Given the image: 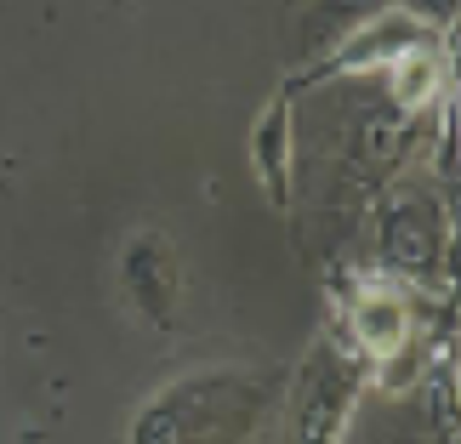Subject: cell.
<instances>
[{
  "label": "cell",
  "mask_w": 461,
  "mask_h": 444,
  "mask_svg": "<svg viewBox=\"0 0 461 444\" xmlns=\"http://www.w3.org/2000/svg\"><path fill=\"white\" fill-rule=\"evenodd\" d=\"M353 342L370 359H399L411 342V308L393 285H365L353 302Z\"/></svg>",
  "instance_id": "52a82bcc"
},
{
  "label": "cell",
  "mask_w": 461,
  "mask_h": 444,
  "mask_svg": "<svg viewBox=\"0 0 461 444\" xmlns=\"http://www.w3.org/2000/svg\"><path fill=\"white\" fill-rule=\"evenodd\" d=\"M120 274H126V296L131 308L149 319L154 331H176V308H183V279H176V257L159 234H131L126 257H120Z\"/></svg>",
  "instance_id": "3957f363"
},
{
  "label": "cell",
  "mask_w": 461,
  "mask_h": 444,
  "mask_svg": "<svg viewBox=\"0 0 461 444\" xmlns=\"http://www.w3.org/2000/svg\"><path fill=\"white\" fill-rule=\"evenodd\" d=\"M262 382L245 370H194L143 404L131 444H240L262 416Z\"/></svg>",
  "instance_id": "6da1fadb"
},
{
  "label": "cell",
  "mask_w": 461,
  "mask_h": 444,
  "mask_svg": "<svg viewBox=\"0 0 461 444\" xmlns=\"http://www.w3.org/2000/svg\"><path fill=\"white\" fill-rule=\"evenodd\" d=\"M382 257L404 279H433L438 262H445V222H438V211L428 200H416V194L393 200L382 217Z\"/></svg>",
  "instance_id": "277c9868"
},
{
  "label": "cell",
  "mask_w": 461,
  "mask_h": 444,
  "mask_svg": "<svg viewBox=\"0 0 461 444\" xmlns=\"http://www.w3.org/2000/svg\"><path fill=\"white\" fill-rule=\"evenodd\" d=\"M421 41H433V29H421L416 17H404V12H376L365 29H353L342 51H330L325 63H313L303 80H291V86H325L336 75H370V68H387L399 58V51H411Z\"/></svg>",
  "instance_id": "7a4b0ae2"
},
{
  "label": "cell",
  "mask_w": 461,
  "mask_h": 444,
  "mask_svg": "<svg viewBox=\"0 0 461 444\" xmlns=\"http://www.w3.org/2000/svg\"><path fill=\"white\" fill-rule=\"evenodd\" d=\"M359 154L370 159V166H399V154H404V109H370L359 120Z\"/></svg>",
  "instance_id": "9c48e42d"
},
{
  "label": "cell",
  "mask_w": 461,
  "mask_h": 444,
  "mask_svg": "<svg viewBox=\"0 0 461 444\" xmlns=\"http://www.w3.org/2000/svg\"><path fill=\"white\" fill-rule=\"evenodd\" d=\"M291 114H296V92L279 86L274 103L257 114V126H251V171H257L262 194H268L279 211H291V166H296V126H291Z\"/></svg>",
  "instance_id": "5b68a950"
},
{
  "label": "cell",
  "mask_w": 461,
  "mask_h": 444,
  "mask_svg": "<svg viewBox=\"0 0 461 444\" xmlns=\"http://www.w3.org/2000/svg\"><path fill=\"white\" fill-rule=\"evenodd\" d=\"M387 97H393V109H404V114H416L421 103H433V97H445V58H438L433 41L399 51V58L387 63Z\"/></svg>",
  "instance_id": "ba28073f"
},
{
  "label": "cell",
  "mask_w": 461,
  "mask_h": 444,
  "mask_svg": "<svg viewBox=\"0 0 461 444\" xmlns=\"http://www.w3.org/2000/svg\"><path fill=\"white\" fill-rule=\"evenodd\" d=\"M404 17H416L421 29H450L456 23V0H399Z\"/></svg>",
  "instance_id": "30bf717a"
},
{
  "label": "cell",
  "mask_w": 461,
  "mask_h": 444,
  "mask_svg": "<svg viewBox=\"0 0 461 444\" xmlns=\"http://www.w3.org/2000/svg\"><path fill=\"white\" fill-rule=\"evenodd\" d=\"M348 399H353V376H348V365H336L330 353H325V359L313 365V376H308L303 411H296V444H342Z\"/></svg>",
  "instance_id": "8992f818"
}]
</instances>
